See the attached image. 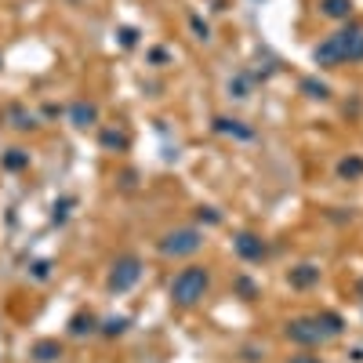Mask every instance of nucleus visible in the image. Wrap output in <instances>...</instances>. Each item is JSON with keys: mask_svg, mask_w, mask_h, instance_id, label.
Listing matches in <instances>:
<instances>
[{"mask_svg": "<svg viewBox=\"0 0 363 363\" xmlns=\"http://www.w3.org/2000/svg\"><path fill=\"white\" fill-rule=\"evenodd\" d=\"M200 247H204V232L193 229V225L175 229V232H167V237L160 240V251L167 254V258H189V254H197Z\"/></svg>", "mask_w": 363, "mask_h": 363, "instance_id": "nucleus-3", "label": "nucleus"}, {"mask_svg": "<svg viewBox=\"0 0 363 363\" xmlns=\"http://www.w3.org/2000/svg\"><path fill=\"white\" fill-rule=\"evenodd\" d=\"M37 352H40V359H51V356H55V352H58V349H55V345H40V349H37Z\"/></svg>", "mask_w": 363, "mask_h": 363, "instance_id": "nucleus-12", "label": "nucleus"}, {"mask_svg": "<svg viewBox=\"0 0 363 363\" xmlns=\"http://www.w3.org/2000/svg\"><path fill=\"white\" fill-rule=\"evenodd\" d=\"M95 105H84V102H77L73 105V120H77V127H88V124H95Z\"/></svg>", "mask_w": 363, "mask_h": 363, "instance_id": "nucleus-9", "label": "nucleus"}, {"mask_svg": "<svg viewBox=\"0 0 363 363\" xmlns=\"http://www.w3.org/2000/svg\"><path fill=\"white\" fill-rule=\"evenodd\" d=\"M287 363H319V356H291Z\"/></svg>", "mask_w": 363, "mask_h": 363, "instance_id": "nucleus-13", "label": "nucleus"}, {"mask_svg": "<svg viewBox=\"0 0 363 363\" xmlns=\"http://www.w3.org/2000/svg\"><path fill=\"white\" fill-rule=\"evenodd\" d=\"M338 175H341V178H359V175H363V160H359V157L341 160V164H338Z\"/></svg>", "mask_w": 363, "mask_h": 363, "instance_id": "nucleus-10", "label": "nucleus"}, {"mask_svg": "<svg viewBox=\"0 0 363 363\" xmlns=\"http://www.w3.org/2000/svg\"><path fill=\"white\" fill-rule=\"evenodd\" d=\"M359 294H363V284H359Z\"/></svg>", "mask_w": 363, "mask_h": 363, "instance_id": "nucleus-14", "label": "nucleus"}, {"mask_svg": "<svg viewBox=\"0 0 363 363\" xmlns=\"http://www.w3.org/2000/svg\"><path fill=\"white\" fill-rule=\"evenodd\" d=\"M302 88H305V91H309L312 98H327V88H324V84H312V80H305Z\"/></svg>", "mask_w": 363, "mask_h": 363, "instance_id": "nucleus-11", "label": "nucleus"}, {"mask_svg": "<svg viewBox=\"0 0 363 363\" xmlns=\"http://www.w3.org/2000/svg\"><path fill=\"white\" fill-rule=\"evenodd\" d=\"M287 338L298 341V345H319V341H327V327L319 324V316H305V319H291L287 324Z\"/></svg>", "mask_w": 363, "mask_h": 363, "instance_id": "nucleus-4", "label": "nucleus"}, {"mask_svg": "<svg viewBox=\"0 0 363 363\" xmlns=\"http://www.w3.org/2000/svg\"><path fill=\"white\" fill-rule=\"evenodd\" d=\"M316 66H341V62H363V26L349 22L345 29L331 33L324 44L312 48Z\"/></svg>", "mask_w": 363, "mask_h": 363, "instance_id": "nucleus-1", "label": "nucleus"}, {"mask_svg": "<svg viewBox=\"0 0 363 363\" xmlns=\"http://www.w3.org/2000/svg\"><path fill=\"white\" fill-rule=\"evenodd\" d=\"M319 8H324L327 18H349L352 15V0H324Z\"/></svg>", "mask_w": 363, "mask_h": 363, "instance_id": "nucleus-8", "label": "nucleus"}, {"mask_svg": "<svg viewBox=\"0 0 363 363\" xmlns=\"http://www.w3.org/2000/svg\"><path fill=\"white\" fill-rule=\"evenodd\" d=\"M207 287H211L207 269L204 265H189V269H182L175 280H171V298H175L178 305H197L200 298L207 294Z\"/></svg>", "mask_w": 363, "mask_h": 363, "instance_id": "nucleus-2", "label": "nucleus"}, {"mask_svg": "<svg viewBox=\"0 0 363 363\" xmlns=\"http://www.w3.org/2000/svg\"><path fill=\"white\" fill-rule=\"evenodd\" d=\"M237 251H240V258L258 262L262 254H265V244H262V237H254V232H240V237H237Z\"/></svg>", "mask_w": 363, "mask_h": 363, "instance_id": "nucleus-6", "label": "nucleus"}, {"mask_svg": "<svg viewBox=\"0 0 363 363\" xmlns=\"http://www.w3.org/2000/svg\"><path fill=\"white\" fill-rule=\"evenodd\" d=\"M319 280V269H312V265H298V269H291V284L294 287H312Z\"/></svg>", "mask_w": 363, "mask_h": 363, "instance_id": "nucleus-7", "label": "nucleus"}, {"mask_svg": "<svg viewBox=\"0 0 363 363\" xmlns=\"http://www.w3.org/2000/svg\"><path fill=\"white\" fill-rule=\"evenodd\" d=\"M138 276H142V262L135 258V254H127V258H120L110 272V287L113 291H131L138 284Z\"/></svg>", "mask_w": 363, "mask_h": 363, "instance_id": "nucleus-5", "label": "nucleus"}]
</instances>
